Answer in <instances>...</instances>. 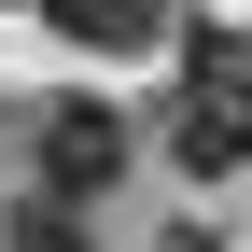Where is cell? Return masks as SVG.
I'll return each mask as SVG.
<instances>
[{
	"mask_svg": "<svg viewBox=\"0 0 252 252\" xmlns=\"http://www.w3.org/2000/svg\"><path fill=\"white\" fill-rule=\"evenodd\" d=\"M168 140H182V168H252V42H210L182 70Z\"/></svg>",
	"mask_w": 252,
	"mask_h": 252,
	"instance_id": "obj_1",
	"label": "cell"
},
{
	"mask_svg": "<svg viewBox=\"0 0 252 252\" xmlns=\"http://www.w3.org/2000/svg\"><path fill=\"white\" fill-rule=\"evenodd\" d=\"M112 168H126V126H112L98 98H56V112H42V196H56V210H84Z\"/></svg>",
	"mask_w": 252,
	"mask_h": 252,
	"instance_id": "obj_2",
	"label": "cell"
},
{
	"mask_svg": "<svg viewBox=\"0 0 252 252\" xmlns=\"http://www.w3.org/2000/svg\"><path fill=\"white\" fill-rule=\"evenodd\" d=\"M56 28H70V42H98V56H126V42H154V28H168V0H42Z\"/></svg>",
	"mask_w": 252,
	"mask_h": 252,
	"instance_id": "obj_3",
	"label": "cell"
},
{
	"mask_svg": "<svg viewBox=\"0 0 252 252\" xmlns=\"http://www.w3.org/2000/svg\"><path fill=\"white\" fill-rule=\"evenodd\" d=\"M0 252H98V238H84V210H56V196H28V210H14V238H0Z\"/></svg>",
	"mask_w": 252,
	"mask_h": 252,
	"instance_id": "obj_4",
	"label": "cell"
}]
</instances>
